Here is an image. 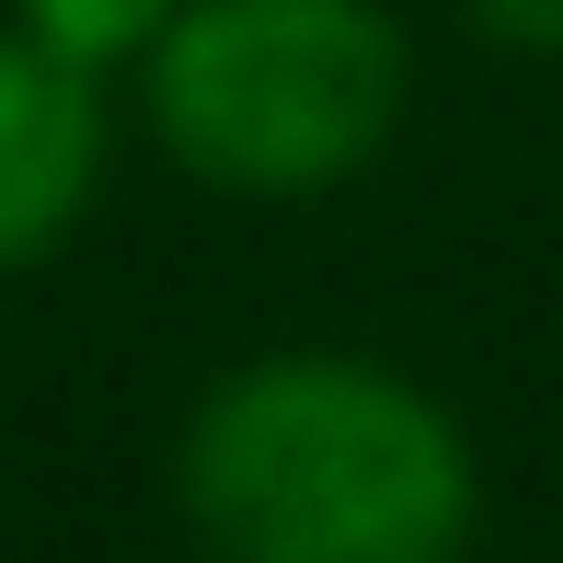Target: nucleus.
<instances>
[{
  "mask_svg": "<svg viewBox=\"0 0 563 563\" xmlns=\"http://www.w3.org/2000/svg\"><path fill=\"white\" fill-rule=\"evenodd\" d=\"M185 518L219 563H460L472 449L368 356H265L196 402Z\"/></svg>",
  "mask_w": 563,
  "mask_h": 563,
  "instance_id": "obj_1",
  "label": "nucleus"
},
{
  "mask_svg": "<svg viewBox=\"0 0 563 563\" xmlns=\"http://www.w3.org/2000/svg\"><path fill=\"white\" fill-rule=\"evenodd\" d=\"M391 115L402 35L379 0H185L150 46V126L219 196H322Z\"/></svg>",
  "mask_w": 563,
  "mask_h": 563,
  "instance_id": "obj_2",
  "label": "nucleus"
},
{
  "mask_svg": "<svg viewBox=\"0 0 563 563\" xmlns=\"http://www.w3.org/2000/svg\"><path fill=\"white\" fill-rule=\"evenodd\" d=\"M92 173H104L92 69L35 35H0V276L58 253V230L92 208Z\"/></svg>",
  "mask_w": 563,
  "mask_h": 563,
  "instance_id": "obj_3",
  "label": "nucleus"
},
{
  "mask_svg": "<svg viewBox=\"0 0 563 563\" xmlns=\"http://www.w3.org/2000/svg\"><path fill=\"white\" fill-rule=\"evenodd\" d=\"M173 12L185 0H23V35L58 46L69 69H104V58H150Z\"/></svg>",
  "mask_w": 563,
  "mask_h": 563,
  "instance_id": "obj_4",
  "label": "nucleus"
},
{
  "mask_svg": "<svg viewBox=\"0 0 563 563\" xmlns=\"http://www.w3.org/2000/svg\"><path fill=\"white\" fill-rule=\"evenodd\" d=\"M472 23L506 46H563V0H472Z\"/></svg>",
  "mask_w": 563,
  "mask_h": 563,
  "instance_id": "obj_5",
  "label": "nucleus"
}]
</instances>
